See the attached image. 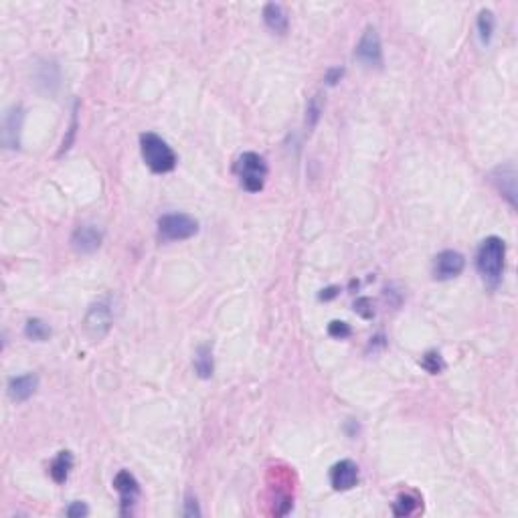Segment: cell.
<instances>
[{
    "label": "cell",
    "mask_w": 518,
    "mask_h": 518,
    "mask_svg": "<svg viewBox=\"0 0 518 518\" xmlns=\"http://www.w3.org/2000/svg\"><path fill=\"white\" fill-rule=\"evenodd\" d=\"M504 257H506V243L500 237H486L476 255V266L480 276L488 284L496 285L500 282L504 271Z\"/></svg>",
    "instance_id": "cell-1"
},
{
    "label": "cell",
    "mask_w": 518,
    "mask_h": 518,
    "mask_svg": "<svg viewBox=\"0 0 518 518\" xmlns=\"http://www.w3.org/2000/svg\"><path fill=\"white\" fill-rule=\"evenodd\" d=\"M140 150H142V158L146 167L150 168L152 172L164 174L176 167V154L160 136L152 134V132L140 136Z\"/></svg>",
    "instance_id": "cell-2"
},
{
    "label": "cell",
    "mask_w": 518,
    "mask_h": 518,
    "mask_svg": "<svg viewBox=\"0 0 518 518\" xmlns=\"http://www.w3.org/2000/svg\"><path fill=\"white\" fill-rule=\"evenodd\" d=\"M235 172L247 193H259L268 179V164L257 152H243L235 162Z\"/></svg>",
    "instance_id": "cell-3"
},
{
    "label": "cell",
    "mask_w": 518,
    "mask_h": 518,
    "mask_svg": "<svg viewBox=\"0 0 518 518\" xmlns=\"http://www.w3.org/2000/svg\"><path fill=\"white\" fill-rule=\"evenodd\" d=\"M199 231L197 219H193L186 213H170L158 219V235L162 241H183L190 239Z\"/></svg>",
    "instance_id": "cell-4"
},
{
    "label": "cell",
    "mask_w": 518,
    "mask_h": 518,
    "mask_svg": "<svg viewBox=\"0 0 518 518\" xmlns=\"http://www.w3.org/2000/svg\"><path fill=\"white\" fill-rule=\"evenodd\" d=\"M114 324V316H112V304L105 300L93 302L87 310L84 320V330L85 335L89 336L91 340H101L103 336L110 332Z\"/></svg>",
    "instance_id": "cell-5"
},
{
    "label": "cell",
    "mask_w": 518,
    "mask_h": 518,
    "mask_svg": "<svg viewBox=\"0 0 518 518\" xmlns=\"http://www.w3.org/2000/svg\"><path fill=\"white\" fill-rule=\"evenodd\" d=\"M356 59L365 63L367 67H381L383 65V49H381V39L375 27H368L365 34L361 37L356 45Z\"/></svg>",
    "instance_id": "cell-6"
},
{
    "label": "cell",
    "mask_w": 518,
    "mask_h": 518,
    "mask_svg": "<svg viewBox=\"0 0 518 518\" xmlns=\"http://www.w3.org/2000/svg\"><path fill=\"white\" fill-rule=\"evenodd\" d=\"M466 266V259L458 251H441L434 261V278L435 280H451L458 278Z\"/></svg>",
    "instance_id": "cell-7"
},
{
    "label": "cell",
    "mask_w": 518,
    "mask_h": 518,
    "mask_svg": "<svg viewBox=\"0 0 518 518\" xmlns=\"http://www.w3.org/2000/svg\"><path fill=\"white\" fill-rule=\"evenodd\" d=\"M114 488L119 492V498H122V514H128V510L132 508L140 496V484L134 476L126 470L117 472L116 478H114Z\"/></svg>",
    "instance_id": "cell-8"
},
{
    "label": "cell",
    "mask_w": 518,
    "mask_h": 518,
    "mask_svg": "<svg viewBox=\"0 0 518 518\" xmlns=\"http://www.w3.org/2000/svg\"><path fill=\"white\" fill-rule=\"evenodd\" d=\"M358 482V468L351 460H342L330 470V484L338 492H347Z\"/></svg>",
    "instance_id": "cell-9"
},
{
    "label": "cell",
    "mask_w": 518,
    "mask_h": 518,
    "mask_svg": "<svg viewBox=\"0 0 518 518\" xmlns=\"http://www.w3.org/2000/svg\"><path fill=\"white\" fill-rule=\"evenodd\" d=\"M101 237L103 235L96 225H82L75 229V233L71 237V245L79 253H93L96 250H100Z\"/></svg>",
    "instance_id": "cell-10"
},
{
    "label": "cell",
    "mask_w": 518,
    "mask_h": 518,
    "mask_svg": "<svg viewBox=\"0 0 518 518\" xmlns=\"http://www.w3.org/2000/svg\"><path fill=\"white\" fill-rule=\"evenodd\" d=\"M492 181L496 184V188L500 190V195L510 202L512 207H517V170L512 164H506L494 170Z\"/></svg>",
    "instance_id": "cell-11"
},
{
    "label": "cell",
    "mask_w": 518,
    "mask_h": 518,
    "mask_svg": "<svg viewBox=\"0 0 518 518\" xmlns=\"http://www.w3.org/2000/svg\"><path fill=\"white\" fill-rule=\"evenodd\" d=\"M37 387H39L37 375H33V373L20 375V377L11 379V383H8V395H11L15 401H27V399L33 397Z\"/></svg>",
    "instance_id": "cell-12"
},
{
    "label": "cell",
    "mask_w": 518,
    "mask_h": 518,
    "mask_svg": "<svg viewBox=\"0 0 518 518\" xmlns=\"http://www.w3.org/2000/svg\"><path fill=\"white\" fill-rule=\"evenodd\" d=\"M22 126V108L15 105L4 116V144L8 148H18V134Z\"/></svg>",
    "instance_id": "cell-13"
},
{
    "label": "cell",
    "mask_w": 518,
    "mask_h": 518,
    "mask_svg": "<svg viewBox=\"0 0 518 518\" xmlns=\"http://www.w3.org/2000/svg\"><path fill=\"white\" fill-rule=\"evenodd\" d=\"M264 20L273 33L285 34L287 33V27H290V20L285 15L284 6L282 4H276V2H269L268 6L264 8Z\"/></svg>",
    "instance_id": "cell-14"
},
{
    "label": "cell",
    "mask_w": 518,
    "mask_h": 518,
    "mask_svg": "<svg viewBox=\"0 0 518 518\" xmlns=\"http://www.w3.org/2000/svg\"><path fill=\"white\" fill-rule=\"evenodd\" d=\"M73 468V455H71V451H61L57 458H55V462L51 464V478L57 482V484H63L65 480L69 478V472Z\"/></svg>",
    "instance_id": "cell-15"
},
{
    "label": "cell",
    "mask_w": 518,
    "mask_h": 518,
    "mask_svg": "<svg viewBox=\"0 0 518 518\" xmlns=\"http://www.w3.org/2000/svg\"><path fill=\"white\" fill-rule=\"evenodd\" d=\"M195 370L201 379H209L213 375V352L209 347H201L195 354Z\"/></svg>",
    "instance_id": "cell-16"
},
{
    "label": "cell",
    "mask_w": 518,
    "mask_h": 518,
    "mask_svg": "<svg viewBox=\"0 0 518 518\" xmlns=\"http://www.w3.org/2000/svg\"><path fill=\"white\" fill-rule=\"evenodd\" d=\"M25 335L29 336L31 340L43 342V340H47L51 336V328L47 322H43V320H39V318H31V320H27Z\"/></svg>",
    "instance_id": "cell-17"
},
{
    "label": "cell",
    "mask_w": 518,
    "mask_h": 518,
    "mask_svg": "<svg viewBox=\"0 0 518 518\" xmlns=\"http://www.w3.org/2000/svg\"><path fill=\"white\" fill-rule=\"evenodd\" d=\"M494 33V15L492 11H482L480 17H478V34H480V41L488 45L490 39Z\"/></svg>",
    "instance_id": "cell-18"
},
{
    "label": "cell",
    "mask_w": 518,
    "mask_h": 518,
    "mask_svg": "<svg viewBox=\"0 0 518 518\" xmlns=\"http://www.w3.org/2000/svg\"><path fill=\"white\" fill-rule=\"evenodd\" d=\"M419 498L415 494H401L397 502L393 504V510H395V514L397 517H405V514H411L415 508L419 506Z\"/></svg>",
    "instance_id": "cell-19"
},
{
    "label": "cell",
    "mask_w": 518,
    "mask_h": 518,
    "mask_svg": "<svg viewBox=\"0 0 518 518\" xmlns=\"http://www.w3.org/2000/svg\"><path fill=\"white\" fill-rule=\"evenodd\" d=\"M421 365H423V368H425L427 373H432V375H437V373L443 370V361H441L439 352H427V354L423 356V361H421Z\"/></svg>",
    "instance_id": "cell-20"
},
{
    "label": "cell",
    "mask_w": 518,
    "mask_h": 518,
    "mask_svg": "<svg viewBox=\"0 0 518 518\" xmlns=\"http://www.w3.org/2000/svg\"><path fill=\"white\" fill-rule=\"evenodd\" d=\"M328 332L330 336H335V338H340V340H344V338H349L351 336V326L347 324V322H330V326H328Z\"/></svg>",
    "instance_id": "cell-21"
},
{
    "label": "cell",
    "mask_w": 518,
    "mask_h": 518,
    "mask_svg": "<svg viewBox=\"0 0 518 518\" xmlns=\"http://www.w3.org/2000/svg\"><path fill=\"white\" fill-rule=\"evenodd\" d=\"M87 514H89V508L85 506L84 502H73L67 508V517L71 518H82L87 517Z\"/></svg>",
    "instance_id": "cell-22"
},
{
    "label": "cell",
    "mask_w": 518,
    "mask_h": 518,
    "mask_svg": "<svg viewBox=\"0 0 518 518\" xmlns=\"http://www.w3.org/2000/svg\"><path fill=\"white\" fill-rule=\"evenodd\" d=\"M184 517H201V510H199L197 498H193V496L186 498V502H184Z\"/></svg>",
    "instance_id": "cell-23"
},
{
    "label": "cell",
    "mask_w": 518,
    "mask_h": 518,
    "mask_svg": "<svg viewBox=\"0 0 518 518\" xmlns=\"http://www.w3.org/2000/svg\"><path fill=\"white\" fill-rule=\"evenodd\" d=\"M344 75V69L342 67H335V69H330L328 73H326V82H328V85H335L340 82V77Z\"/></svg>",
    "instance_id": "cell-24"
},
{
    "label": "cell",
    "mask_w": 518,
    "mask_h": 518,
    "mask_svg": "<svg viewBox=\"0 0 518 518\" xmlns=\"http://www.w3.org/2000/svg\"><path fill=\"white\" fill-rule=\"evenodd\" d=\"M318 116H320V108H318L316 100L310 101V105H308V124L310 126H314L316 124Z\"/></svg>",
    "instance_id": "cell-25"
},
{
    "label": "cell",
    "mask_w": 518,
    "mask_h": 518,
    "mask_svg": "<svg viewBox=\"0 0 518 518\" xmlns=\"http://www.w3.org/2000/svg\"><path fill=\"white\" fill-rule=\"evenodd\" d=\"M367 306H368L367 298H363V300H356V304H354V308H356V312H358L361 316L370 318V316H373V310H365Z\"/></svg>",
    "instance_id": "cell-26"
}]
</instances>
